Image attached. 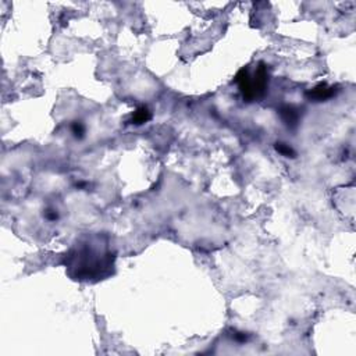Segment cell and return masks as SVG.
<instances>
[{"mask_svg":"<svg viewBox=\"0 0 356 356\" xmlns=\"http://www.w3.org/2000/svg\"><path fill=\"white\" fill-rule=\"evenodd\" d=\"M276 149H277L279 153H281L283 156H285V157H295V154H296L292 147L289 146V145H286V143H283V142L276 143Z\"/></svg>","mask_w":356,"mask_h":356,"instance_id":"8992f818","label":"cell"},{"mask_svg":"<svg viewBox=\"0 0 356 356\" xmlns=\"http://www.w3.org/2000/svg\"><path fill=\"white\" fill-rule=\"evenodd\" d=\"M150 112L147 110V107H145V106H142V107H140L137 112L134 113V116H133V123H135V124H143V123H146V121H149L150 120Z\"/></svg>","mask_w":356,"mask_h":356,"instance_id":"5b68a950","label":"cell"},{"mask_svg":"<svg viewBox=\"0 0 356 356\" xmlns=\"http://www.w3.org/2000/svg\"><path fill=\"white\" fill-rule=\"evenodd\" d=\"M280 116L286 126H296L299 120V110H296L292 106H284L280 109Z\"/></svg>","mask_w":356,"mask_h":356,"instance_id":"277c9868","label":"cell"},{"mask_svg":"<svg viewBox=\"0 0 356 356\" xmlns=\"http://www.w3.org/2000/svg\"><path fill=\"white\" fill-rule=\"evenodd\" d=\"M335 92H337V89L334 86H328L327 84H320L317 85L316 88H313L312 91L307 92V98L316 100V102H323V100L333 98Z\"/></svg>","mask_w":356,"mask_h":356,"instance_id":"3957f363","label":"cell"},{"mask_svg":"<svg viewBox=\"0 0 356 356\" xmlns=\"http://www.w3.org/2000/svg\"><path fill=\"white\" fill-rule=\"evenodd\" d=\"M116 255L109 237L91 234L79 238L66 255L69 276L78 281H99L113 274Z\"/></svg>","mask_w":356,"mask_h":356,"instance_id":"6da1fadb","label":"cell"},{"mask_svg":"<svg viewBox=\"0 0 356 356\" xmlns=\"http://www.w3.org/2000/svg\"><path fill=\"white\" fill-rule=\"evenodd\" d=\"M235 82L246 102H258L265 96L269 86V72L265 63H258L255 70L245 67L235 77Z\"/></svg>","mask_w":356,"mask_h":356,"instance_id":"7a4b0ae2","label":"cell"},{"mask_svg":"<svg viewBox=\"0 0 356 356\" xmlns=\"http://www.w3.org/2000/svg\"><path fill=\"white\" fill-rule=\"evenodd\" d=\"M74 133L77 134V135H78V133L79 134L84 133V128H82V126H81V124H78V123H75V124H74Z\"/></svg>","mask_w":356,"mask_h":356,"instance_id":"52a82bcc","label":"cell"}]
</instances>
